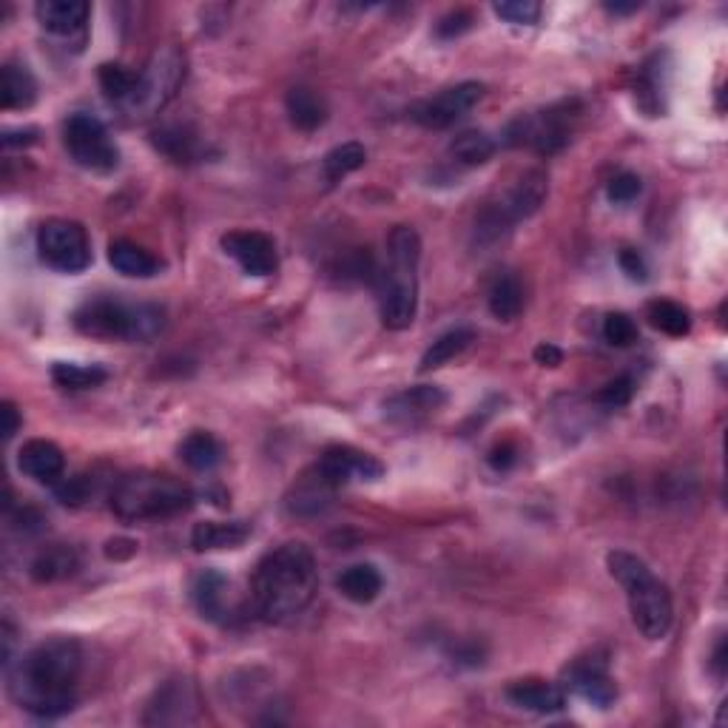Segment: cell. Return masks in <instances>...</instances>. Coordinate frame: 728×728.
<instances>
[{
    "instance_id": "obj_1",
    "label": "cell",
    "mask_w": 728,
    "mask_h": 728,
    "mask_svg": "<svg viewBox=\"0 0 728 728\" xmlns=\"http://www.w3.org/2000/svg\"><path fill=\"white\" fill-rule=\"evenodd\" d=\"M83 646L75 637H49L7 663L12 701L29 715L55 720L78 706Z\"/></svg>"
},
{
    "instance_id": "obj_2",
    "label": "cell",
    "mask_w": 728,
    "mask_h": 728,
    "mask_svg": "<svg viewBox=\"0 0 728 728\" xmlns=\"http://www.w3.org/2000/svg\"><path fill=\"white\" fill-rule=\"evenodd\" d=\"M319 589V569L310 546L287 541L257 564L251 578V606L265 624H285L302 615Z\"/></svg>"
},
{
    "instance_id": "obj_3",
    "label": "cell",
    "mask_w": 728,
    "mask_h": 728,
    "mask_svg": "<svg viewBox=\"0 0 728 728\" xmlns=\"http://www.w3.org/2000/svg\"><path fill=\"white\" fill-rule=\"evenodd\" d=\"M421 239L410 225H396L387 237V268L378 273V310L390 330H405L419 314Z\"/></svg>"
},
{
    "instance_id": "obj_4",
    "label": "cell",
    "mask_w": 728,
    "mask_h": 728,
    "mask_svg": "<svg viewBox=\"0 0 728 728\" xmlns=\"http://www.w3.org/2000/svg\"><path fill=\"white\" fill-rule=\"evenodd\" d=\"M606 567H610L612 578L624 587L626 601H629L632 624L637 626V632L646 640H660V637L669 635L674 621L672 595H669L666 583L655 578L649 564L637 558V555L615 549V553L606 555Z\"/></svg>"
},
{
    "instance_id": "obj_5",
    "label": "cell",
    "mask_w": 728,
    "mask_h": 728,
    "mask_svg": "<svg viewBox=\"0 0 728 728\" xmlns=\"http://www.w3.org/2000/svg\"><path fill=\"white\" fill-rule=\"evenodd\" d=\"M71 325L78 333L100 342H132L148 344L166 330V310L160 305H134V302L114 299V296H98V299L83 302Z\"/></svg>"
},
{
    "instance_id": "obj_6",
    "label": "cell",
    "mask_w": 728,
    "mask_h": 728,
    "mask_svg": "<svg viewBox=\"0 0 728 728\" xmlns=\"http://www.w3.org/2000/svg\"><path fill=\"white\" fill-rule=\"evenodd\" d=\"M194 492L189 484L160 473H132L117 481L112 492V512L126 524L174 519L191 510Z\"/></svg>"
},
{
    "instance_id": "obj_7",
    "label": "cell",
    "mask_w": 728,
    "mask_h": 728,
    "mask_svg": "<svg viewBox=\"0 0 728 728\" xmlns=\"http://www.w3.org/2000/svg\"><path fill=\"white\" fill-rule=\"evenodd\" d=\"M546 194H549V174H546L544 169L524 171V177L507 191L504 200L487 205V208L478 214L476 219L478 246H492V242H498V239L510 231L512 225L538 214Z\"/></svg>"
},
{
    "instance_id": "obj_8",
    "label": "cell",
    "mask_w": 728,
    "mask_h": 728,
    "mask_svg": "<svg viewBox=\"0 0 728 728\" xmlns=\"http://www.w3.org/2000/svg\"><path fill=\"white\" fill-rule=\"evenodd\" d=\"M182 80H185V55L177 46H162L140 71L137 89H134L132 100L123 105V112L134 123L157 117L174 100Z\"/></svg>"
},
{
    "instance_id": "obj_9",
    "label": "cell",
    "mask_w": 728,
    "mask_h": 728,
    "mask_svg": "<svg viewBox=\"0 0 728 728\" xmlns=\"http://www.w3.org/2000/svg\"><path fill=\"white\" fill-rule=\"evenodd\" d=\"M578 120L575 103L549 105L544 112L521 114L504 132V143L512 148H533L535 155H558L572 140V126Z\"/></svg>"
},
{
    "instance_id": "obj_10",
    "label": "cell",
    "mask_w": 728,
    "mask_h": 728,
    "mask_svg": "<svg viewBox=\"0 0 728 728\" xmlns=\"http://www.w3.org/2000/svg\"><path fill=\"white\" fill-rule=\"evenodd\" d=\"M37 257L60 273H83L91 265V239L75 219H46L37 228Z\"/></svg>"
},
{
    "instance_id": "obj_11",
    "label": "cell",
    "mask_w": 728,
    "mask_h": 728,
    "mask_svg": "<svg viewBox=\"0 0 728 728\" xmlns=\"http://www.w3.org/2000/svg\"><path fill=\"white\" fill-rule=\"evenodd\" d=\"M64 143L71 160L78 162L80 169L109 174L120 166L117 143L112 140L109 128L94 114H71L64 126Z\"/></svg>"
},
{
    "instance_id": "obj_12",
    "label": "cell",
    "mask_w": 728,
    "mask_h": 728,
    "mask_svg": "<svg viewBox=\"0 0 728 728\" xmlns=\"http://www.w3.org/2000/svg\"><path fill=\"white\" fill-rule=\"evenodd\" d=\"M484 98V83H458L453 89H444L442 94H435L430 100H421L419 105H413L410 117L419 123L421 128H430V132H444V128L455 126L464 114Z\"/></svg>"
},
{
    "instance_id": "obj_13",
    "label": "cell",
    "mask_w": 728,
    "mask_h": 728,
    "mask_svg": "<svg viewBox=\"0 0 728 728\" xmlns=\"http://www.w3.org/2000/svg\"><path fill=\"white\" fill-rule=\"evenodd\" d=\"M316 467L337 490L351 481H378L385 476V467L378 458L356 447H348V444H333V447L325 450Z\"/></svg>"
},
{
    "instance_id": "obj_14",
    "label": "cell",
    "mask_w": 728,
    "mask_h": 728,
    "mask_svg": "<svg viewBox=\"0 0 728 728\" xmlns=\"http://www.w3.org/2000/svg\"><path fill=\"white\" fill-rule=\"evenodd\" d=\"M564 689H569V692H575L598 708H610L617 701V686L615 680L610 678L606 660L595 658V655L575 660L569 666L564 672Z\"/></svg>"
},
{
    "instance_id": "obj_15",
    "label": "cell",
    "mask_w": 728,
    "mask_h": 728,
    "mask_svg": "<svg viewBox=\"0 0 728 728\" xmlns=\"http://www.w3.org/2000/svg\"><path fill=\"white\" fill-rule=\"evenodd\" d=\"M196 717V694L189 680H169L157 689L155 701L146 706L143 723L146 726H182L194 723Z\"/></svg>"
},
{
    "instance_id": "obj_16",
    "label": "cell",
    "mask_w": 728,
    "mask_h": 728,
    "mask_svg": "<svg viewBox=\"0 0 728 728\" xmlns=\"http://www.w3.org/2000/svg\"><path fill=\"white\" fill-rule=\"evenodd\" d=\"M223 251L251 276H271L280 265L273 239L262 231H231L223 237Z\"/></svg>"
},
{
    "instance_id": "obj_17",
    "label": "cell",
    "mask_w": 728,
    "mask_h": 728,
    "mask_svg": "<svg viewBox=\"0 0 728 728\" xmlns=\"http://www.w3.org/2000/svg\"><path fill=\"white\" fill-rule=\"evenodd\" d=\"M447 405V393L435 385H416L385 401V419L393 424H416Z\"/></svg>"
},
{
    "instance_id": "obj_18",
    "label": "cell",
    "mask_w": 728,
    "mask_h": 728,
    "mask_svg": "<svg viewBox=\"0 0 728 728\" xmlns=\"http://www.w3.org/2000/svg\"><path fill=\"white\" fill-rule=\"evenodd\" d=\"M228 592H231V581L217 569H203L191 581V601H194L196 612L211 624H228L231 621L234 612L231 603H228Z\"/></svg>"
},
{
    "instance_id": "obj_19",
    "label": "cell",
    "mask_w": 728,
    "mask_h": 728,
    "mask_svg": "<svg viewBox=\"0 0 728 728\" xmlns=\"http://www.w3.org/2000/svg\"><path fill=\"white\" fill-rule=\"evenodd\" d=\"M333 496H337V487L319 473V467H314L291 487V492H287L285 498V507L291 515L314 519V515H322V512L333 504Z\"/></svg>"
},
{
    "instance_id": "obj_20",
    "label": "cell",
    "mask_w": 728,
    "mask_h": 728,
    "mask_svg": "<svg viewBox=\"0 0 728 728\" xmlns=\"http://www.w3.org/2000/svg\"><path fill=\"white\" fill-rule=\"evenodd\" d=\"M507 701L521 712L558 715L567 706V689L546 680H515L512 686H507Z\"/></svg>"
},
{
    "instance_id": "obj_21",
    "label": "cell",
    "mask_w": 728,
    "mask_h": 728,
    "mask_svg": "<svg viewBox=\"0 0 728 728\" xmlns=\"http://www.w3.org/2000/svg\"><path fill=\"white\" fill-rule=\"evenodd\" d=\"M18 467H21L23 476L55 487L66 473V455L55 442L32 439V442L23 444L21 453H18Z\"/></svg>"
},
{
    "instance_id": "obj_22",
    "label": "cell",
    "mask_w": 728,
    "mask_h": 728,
    "mask_svg": "<svg viewBox=\"0 0 728 728\" xmlns=\"http://www.w3.org/2000/svg\"><path fill=\"white\" fill-rule=\"evenodd\" d=\"M91 7L83 0H41L35 7V18L49 35L75 37L83 35Z\"/></svg>"
},
{
    "instance_id": "obj_23",
    "label": "cell",
    "mask_w": 728,
    "mask_h": 728,
    "mask_svg": "<svg viewBox=\"0 0 728 728\" xmlns=\"http://www.w3.org/2000/svg\"><path fill=\"white\" fill-rule=\"evenodd\" d=\"M253 526L248 521H203L191 530V546L196 553L237 549L251 538Z\"/></svg>"
},
{
    "instance_id": "obj_24",
    "label": "cell",
    "mask_w": 728,
    "mask_h": 728,
    "mask_svg": "<svg viewBox=\"0 0 728 728\" xmlns=\"http://www.w3.org/2000/svg\"><path fill=\"white\" fill-rule=\"evenodd\" d=\"M151 143H155L157 151L169 157L171 162H180V166H189L203 157V140L200 134L191 132L189 126H180V123H171V126H162L151 134Z\"/></svg>"
},
{
    "instance_id": "obj_25",
    "label": "cell",
    "mask_w": 728,
    "mask_h": 728,
    "mask_svg": "<svg viewBox=\"0 0 728 728\" xmlns=\"http://www.w3.org/2000/svg\"><path fill=\"white\" fill-rule=\"evenodd\" d=\"M109 262L114 271L132 276V280H151L162 271V262L155 253L140 248L137 242H128V239H117L109 246Z\"/></svg>"
},
{
    "instance_id": "obj_26",
    "label": "cell",
    "mask_w": 728,
    "mask_h": 728,
    "mask_svg": "<svg viewBox=\"0 0 728 728\" xmlns=\"http://www.w3.org/2000/svg\"><path fill=\"white\" fill-rule=\"evenodd\" d=\"M285 109L291 123H294L299 132H316V128L325 126V120H328V103H325L319 91L308 89V86H294V89L287 91Z\"/></svg>"
},
{
    "instance_id": "obj_27",
    "label": "cell",
    "mask_w": 728,
    "mask_h": 728,
    "mask_svg": "<svg viewBox=\"0 0 728 728\" xmlns=\"http://www.w3.org/2000/svg\"><path fill=\"white\" fill-rule=\"evenodd\" d=\"M80 569V558L71 546L55 544L46 546L43 553L35 555V560L29 564V575L35 578L37 583H55L71 578V575Z\"/></svg>"
},
{
    "instance_id": "obj_28",
    "label": "cell",
    "mask_w": 728,
    "mask_h": 728,
    "mask_svg": "<svg viewBox=\"0 0 728 728\" xmlns=\"http://www.w3.org/2000/svg\"><path fill=\"white\" fill-rule=\"evenodd\" d=\"M37 100V83L32 71L23 64H3L0 69V105L12 109H29Z\"/></svg>"
},
{
    "instance_id": "obj_29",
    "label": "cell",
    "mask_w": 728,
    "mask_h": 728,
    "mask_svg": "<svg viewBox=\"0 0 728 728\" xmlns=\"http://www.w3.org/2000/svg\"><path fill=\"white\" fill-rule=\"evenodd\" d=\"M337 587L348 601L373 603L378 595H382L385 581H382V572H378L373 564H353V567H348L342 575H339Z\"/></svg>"
},
{
    "instance_id": "obj_30",
    "label": "cell",
    "mask_w": 728,
    "mask_h": 728,
    "mask_svg": "<svg viewBox=\"0 0 728 728\" xmlns=\"http://www.w3.org/2000/svg\"><path fill=\"white\" fill-rule=\"evenodd\" d=\"M473 339H476V330H473V328L447 330V333H442V337L435 339V342L428 348V353L421 356L419 371L421 373L439 371V367H444L447 362H453L455 356H462L469 344H473Z\"/></svg>"
},
{
    "instance_id": "obj_31",
    "label": "cell",
    "mask_w": 728,
    "mask_h": 728,
    "mask_svg": "<svg viewBox=\"0 0 728 728\" xmlns=\"http://www.w3.org/2000/svg\"><path fill=\"white\" fill-rule=\"evenodd\" d=\"M487 305H490V314L501 322H512L519 319V314L524 310V287H521L519 276H498L490 287V296H487Z\"/></svg>"
},
{
    "instance_id": "obj_32",
    "label": "cell",
    "mask_w": 728,
    "mask_h": 728,
    "mask_svg": "<svg viewBox=\"0 0 728 728\" xmlns=\"http://www.w3.org/2000/svg\"><path fill=\"white\" fill-rule=\"evenodd\" d=\"M666 66L663 55H655L649 64L640 71V80H637V103L644 112H649V117H658L663 112V89H666Z\"/></svg>"
},
{
    "instance_id": "obj_33",
    "label": "cell",
    "mask_w": 728,
    "mask_h": 728,
    "mask_svg": "<svg viewBox=\"0 0 728 728\" xmlns=\"http://www.w3.org/2000/svg\"><path fill=\"white\" fill-rule=\"evenodd\" d=\"M180 458L189 464L191 469H196V473H208V469H214L219 462H223V444H219L211 433L196 430V433L182 439Z\"/></svg>"
},
{
    "instance_id": "obj_34",
    "label": "cell",
    "mask_w": 728,
    "mask_h": 728,
    "mask_svg": "<svg viewBox=\"0 0 728 728\" xmlns=\"http://www.w3.org/2000/svg\"><path fill=\"white\" fill-rule=\"evenodd\" d=\"M498 151V143L492 140L490 134L484 132H464L458 134L453 143H450V155L455 162H462L467 169H476L484 166L487 160H492V155Z\"/></svg>"
},
{
    "instance_id": "obj_35",
    "label": "cell",
    "mask_w": 728,
    "mask_h": 728,
    "mask_svg": "<svg viewBox=\"0 0 728 728\" xmlns=\"http://www.w3.org/2000/svg\"><path fill=\"white\" fill-rule=\"evenodd\" d=\"M98 80H100V89L105 91V98L123 109V105L132 100L134 89H137L140 71L128 69V66H123V64H103L98 71Z\"/></svg>"
},
{
    "instance_id": "obj_36",
    "label": "cell",
    "mask_w": 728,
    "mask_h": 728,
    "mask_svg": "<svg viewBox=\"0 0 728 728\" xmlns=\"http://www.w3.org/2000/svg\"><path fill=\"white\" fill-rule=\"evenodd\" d=\"M649 322L651 328H658L660 333H666V337H686L689 330H692V314H689L683 305H678V302L672 299H658L651 302L649 305Z\"/></svg>"
},
{
    "instance_id": "obj_37",
    "label": "cell",
    "mask_w": 728,
    "mask_h": 728,
    "mask_svg": "<svg viewBox=\"0 0 728 728\" xmlns=\"http://www.w3.org/2000/svg\"><path fill=\"white\" fill-rule=\"evenodd\" d=\"M109 373L98 364H71V362H57L52 367V382L64 390H91V387L103 385Z\"/></svg>"
},
{
    "instance_id": "obj_38",
    "label": "cell",
    "mask_w": 728,
    "mask_h": 728,
    "mask_svg": "<svg viewBox=\"0 0 728 728\" xmlns=\"http://www.w3.org/2000/svg\"><path fill=\"white\" fill-rule=\"evenodd\" d=\"M364 160H367V151H364L362 143H342V146H337L333 151L325 155V160H322L325 180L328 182L344 180L348 174H353V171L362 169Z\"/></svg>"
},
{
    "instance_id": "obj_39",
    "label": "cell",
    "mask_w": 728,
    "mask_h": 728,
    "mask_svg": "<svg viewBox=\"0 0 728 728\" xmlns=\"http://www.w3.org/2000/svg\"><path fill=\"white\" fill-rule=\"evenodd\" d=\"M55 496L60 504L66 507H83L91 496H94V478L89 476H71L60 478L55 484Z\"/></svg>"
},
{
    "instance_id": "obj_40",
    "label": "cell",
    "mask_w": 728,
    "mask_h": 728,
    "mask_svg": "<svg viewBox=\"0 0 728 728\" xmlns=\"http://www.w3.org/2000/svg\"><path fill=\"white\" fill-rule=\"evenodd\" d=\"M603 339L612 348H632L637 342V325L626 314H610L603 319Z\"/></svg>"
},
{
    "instance_id": "obj_41",
    "label": "cell",
    "mask_w": 728,
    "mask_h": 728,
    "mask_svg": "<svg viewBox=\"0 0 728 728\" xmlns=\"http://www.w3.org/2000/svg\"><path fill=\"white\" fill-rule=\"evenodd\" d=\"M492 12L507 23H515V26H533L541 18V3L533 0H510V3H496Z\"/></svg>"
},
{
    "instance_id": "obj_42",
    "label": "cell",
    "mask_w": 728,
    "mask_h": 728,
    "mask_svg": "<svg viewBox=\"0 0 728 728\" xmlns=\"http://www.w3.org/2000/svg\"><path fill=\"white\" fill-rule=\"evenodd\" d=\"M632 396H635V378L632 376H617L612 378V382H606V385L598 390V405L610 407V410H615V407H624L629 405Z\"/></svg>"
},
{
    "instance_id": "obj_43",
    "label": "cell",
    "mask_w": 728,
    "mask_h": 728,
    "mask_svg": "<svg viewBox=\"0 0 728 728\" xmlns=\"http://www.w3.org/2000/svg\"><path fill=\"white\" fill-rule=\"evenodd\" d=\"M644 191V182H640V177L632 174V171H621V174H615L610 180V185H606V194H610L612 203H632V200H637V194Z\"/></svg>"
},
{
    "instance_id": "obj_44",
    "label": "cell",
    "mask_w": 728,
    "mask_h": 728,
    "mask_svg": "<svg viewBox=\"0 0 728 728\" xmlns=\"http://www.w3.org/2000/svg\"><path fill=\"white\" fill-rule=\"evenodd\" d=\"M467 29H473V14L458 9V12H450L447 18H442L435 32H439V37H444V41H453V37L464 35Z\"/></svg>"
},
{
    "instance_id": "obj_45",
    "label": "cell",
    "mask_w": 728,
    "mask_h": 728,
    "mask_svg": "<svg viewBox=\"0 0 728 728\" xmlns=\"http://www.w3.org/2000/svg\"><path fill=\"white\" fill-rule=\"evenodd\" d=\"M617 262L624 268V273L629 276L632 282H646L649 280V268H646V260L635 248H624V251L617 253Z\"/></svg>"
},
{
    "instance_id": "obj_46",
    "label": "cell",
    "mask_w": 728,
    "mask_h": 728,
    "mask_svg": "<svg viewBox=\"0 0 728 728\" xmlns=\"http://www.w3.org/2000/svg\"><path fill=\"white\" fill-rule=\"evenodd\" d=\"M487 462H490V467L498 469V473H507V469L519 464V447L512 442L496 444V447L490 450V455H487Z\"/></svg>"
},
{
    "instance_id": "obj_47",
    "label": "cell",
    "mask_w": 728,
    "mask_h": 728,
    "mask_svg": "<svg viewBox=\"0 0 728 728\" xmlns=\"http://www.w3.org/2000/svg\"><path fill=\"white\" fill-rule=\"evenodd\" d=\"M37 140V128H7L3 132V148L12 151V148H26Z\"/></svg>"
},
{
    "instance_id": "obj_48",
    "label": "cell",
    "mask_w": 728,
    "mask_h": 728,
    "mask_svg": "<svg viewBox=\"0 0 728 728\" xmlns=\"http://www.w3.org/2000/svg\"><path fill=\"white\" fill-rule=\"evenodd\" d=\"M533 356L541 367H558V364L564 362V353H560V348H555V344H549V342H541L538 348H535Z\"/></svg>"
},
{
    "instance_id": "obj_49",
    "label": "cell",
    "mask_w": 728,
    "mask_h": 728,
    "mask_svg": "<svg viewBox=\"0 0 728 728\" xmlns=\"http://www.w3.org/2000/svg\"><path fill=\"white\" fill-rule=\"evenodd\" d=\"M0 416H3V439H12L14 433H18V428H21V413H18V407L12 405V401H3L0 405Z\"/></svg>"
},
{
    "instance_id": "obj_50",
    "label": "cell",
    "mask_w": 728,
    "mask_h": 728,
    "mask_svg": "<svg viewBox=\"0 0 728 728\" xmlns=\"http://www.w3.org/2000/svg\"><path fill=\"white\" fill-rule=\"evenodd\" d=\"M712 669H715L717 678H723V672H726V640H717L715 646V655H712Z\"/></svg>"
},
{
    "instance_id": "obj_51",
    "label": "cell",
    "mask_w": 728,
    "mask_h": 728,
    "mask_svg": "<svg viewBox=\"0 0 728 728\" xmlns=\"http://www.w3.org/2000/svg\"><path fill=\"white\" fill-rule=\"evenodd\" d=\"M606 9L615 14H629V12H637L640 9V3H629V7H624V3H606Z\"/></svg>"
}]
</instances>
